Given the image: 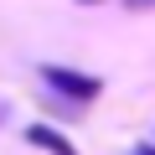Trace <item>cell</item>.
I'll return each mask as SVG.
<instances>
[{"label": "cell", "instance_id": "obj_1", "mask_svg": "<svg viewBox=\"0 0 155 155\" xmlns=\"http://www.w3.org/2000/svg\"><path fill=\"white\" fill-rule=\"evenodd\" d=\"M41 78L57 88V93H67V98H98V78H88V72H67V67H57V62H47L41 67Z\"/></svg>", "mask_w": 155, "mask_h": 155}, {"label": "cell", "instance_id": "obj_2", "mask_svg": "<svg viewBox=\"0 0 155 155\" xmlns=\"http://www.w3.org/2000/svg\"><path fill=\"white\" fill-rule=\"evenodd\" d=\"M26 145H41L47 155H78V150H72V145H67L52 124H31V129H26Z\"/></svg>", "mask_w": 155, "mask_h": 155}, {"label": "cell", "instance_id": "obj_3", "mask_svg": "<svg viewBox=\"0 0 155 155\" xmlns=\"http://www.w3.org/2000/svg\"><path fill=\"white\" fill-rule=\"evenodd\" d=\"M134 155H155V150H150V145H140V150H134Z\"/></svg>", "mask_w": 155, "mask_h": 155}, {"label": "cell", "instance_id": "obj_4", "mask_svg": "<svg viewBox=\"0 0 155 155\" xmlns=\"http://www.w3.org/2000/svg\"><path fill=\"white\" fill-rule=\"evenodd\" d=\"M129 5H155V0H129Z\"/></svg>", "mask_w": 155, "mask_h": 155}, {"label": "cell", "instance_id": "obj_5", "mask_svg": "<svg viewBox=\"0 0 155 155\" xmlns=\"http://www.w3.org/2000/svg\"><path fill=\"white\" fill-rule=\"evenodd\" d=\"M83 5H98V0H83Z\"/></svg>", "mask_w": 155, "mask_h": 155}]
</instances>
